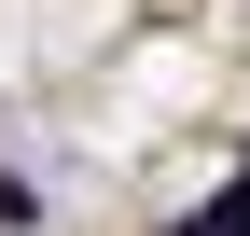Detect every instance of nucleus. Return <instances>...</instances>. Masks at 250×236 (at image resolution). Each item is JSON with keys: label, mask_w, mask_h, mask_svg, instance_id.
I'll return each mask as SVG.
<instances>
[{"label": "nucleus", "mask_w": 250, "mask_h": 236, "mask_svg": "<svg viewBox=\"0 0 250 236\" xmlns=\"http://www.w3.org/2000/svg\"><path fill=\"white\" fill-rule=\"evenodd\" d=\"M181 236H250V181H223V195H208V209L181 222Z\"/></svg>", "instance_id": "1"}]
</instances>
